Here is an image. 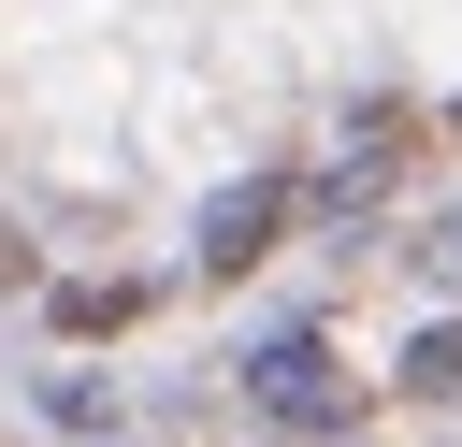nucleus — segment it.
Segmentation results:
<instances>
[{"label": "nucleus", "mask_w": 462, "mask_h": 447, "mask_svg": "<svg viewBox=\"0 0 462 447\" xmlns=\"http://www.w3.org/2000/svg\"><path fill=\"white\" fill-rule=\"evenodd\" d=\"M245 389H260L274 418H303V433H332V418H346V375H332L318 346H260V360H245Z\"/></svg>", "instance_id": "f257e3e1"}, {"label": "nucleus", "mask_w": 462, "mask_h": 447, "mask_svg": "<svg viewBox=\"0 0 462 447\" xmlns=\"http://www.w3.org/2000/svg\"><path fill=\"white\" fill-rule=\"evenodd\" d=\"M274 231H289V187H274V173H260V187H231V202H217V216H202V274H245V260H260V245H274Z\"/></svg>", "instance_id": "f03ea898"}, {"label": "nucleus", "mask_w": 462, "mask_h": 447, "mask_svg": "<svg viewBox=\"0 0 462 447\" xmlns=\"http://www.w3.org/2000/svg\"><path fill=\"white\" fill-rule=\"evenodd\" d=\"M58 317H72V332H130V317H144V288H58Z\"/></svg>", "instance_id": "7ed1b4c3"}, {"label": "nucleus", "mask_w": 462, "mask_h": 447, "mask_svg": "<svg viewBox=\"0 0 462 447\" xmlns=\"http://www.w3.org/2000/svg\"><path fill=\"white\" fill-rule=\"evenodd\" d=\"M419 389H462V332H419V360H404Z\"/></svg>", "instance_id": "20e7f679"}]
</instances>
